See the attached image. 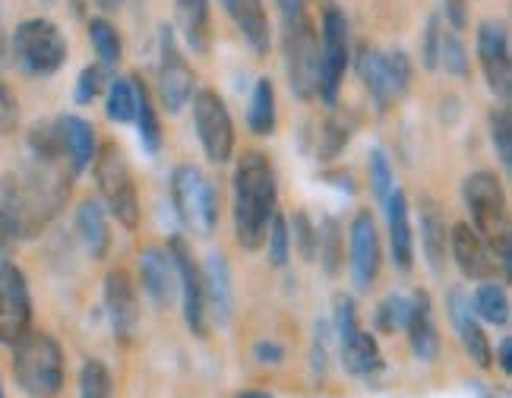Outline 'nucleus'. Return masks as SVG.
I'll return each instance as SVG.
<instances>
[{
	"label": "nucleus",
	"instance_id": "8fccbe9b",
	"mask_svg": "<svg viewBox=\"0 0 512 398\" xmlns=\"http://www.w3.org/2000/svg\"><path fill=\"white\" fill-rule=\"evenodd\" d=\"M446 16H449V29H456V32L465 29V4L462 0H446Z\"/></svg>",
	"mask_w": 512,
	"mask_h": 398
},
{
	"label": "nucleus",
	"instance_id": "e433bc0d",
	"mask_svg": "<svg viewBox=\"0 0 512 398\" xmlns=\"http://www.w3.org/2000/svg\"><path fill=\"white\" fill-rule=\"evenodd\" d=\"M80 398H111V373L102 361H86L80 370Z\"/></svg>",
	"mask_w": 512,
	"mask_h": 398
},
{
	"label": "nucleus",
	"instance_id": "6ab92c4d",
	"mask_svg": "<svg viewBox=\"0 0 512 398\" xmlns=\"http://www.w3.org/2000/svg\"><path fill=\"white\" fill-rule=\"evenodd\" d=\"M449 313H452V323H456V332H459L462 345H465V354L481 370L494 367V348H490L487 335H484L481 323L475 320V313H471V304L465 301L462 291H452L449 294Z\"/></svg>",
	"mask_w": 512,
	"mask_h": 398
},
{
	"label": "nucleus",
	"instance_id": "49530a36",
	"mask_svg": "<svg viewBox=\"0 0 512 398\" xmlns=\"http://www.w3.org/2000/svg\"><path fill=\"white\" fill-rule=\"evenodd\" d=\"M294 234H298L301 256L304 260H313V256H317V231H313L307 212H294Z\"/></svg>",
	"mask_w": 512,
	"mask_h": 398
},
{
	"label": "nucleus",
	"instance_id": "4468645a",
	"mask_svg": "<svg viewBox=\"0 0 512 398\" xmlns=\"http://www.w3.org/2000/svg\"><path fill=\"white\" fill-rule=\"evenodd\" d=\"M478 61L487 76V86L497 98L509 102L512 92V57H509V35L503 23H484L478 29Z\"/></svg>",
	"mask_w": 512,
	"mask_h": 398
},
{
	"label": "nucleus",
	"instance_id": "79ce46f5",
	"mask_svg": "<svg viewBox=\"0 0 512 398\" xmlns=\"http://www.w3.org/2000/svg\"><path fill=\"white\" fill-rule=\"evenodd\" d=\"M405 320H408V301H405V297H399V294L386 297V301L380 304V313H377L380 329L396 332L399 326H405Z\"/></svg>",
	"mask_w": 512,
	"mask_h": 398
},
{
	"label": "nucleus",
	"instance_id": "1a4fd4ad",
	"mask_svg": "<svg viewBox=\"0 0 512 398\" xmlns=\"http://www.w3.org/2000/svg\"><path fill=\"white\" fill-rule=\"evenodd\" d=\"M193 124L200 133V143L209 155V162L225 165L234 152V124L231 114L215 89H200L193 95Z\"/></svg>",
	"mask_w": 512,
	"mask_h": 398
},
{
	"label": "nucleus",
	"instance_id": "7c9ffc66",
	"mask_svg": "<svg viewBox=\"0 0 512 398\" xmlns=\"http://www.w3.org/2000/svg\"><path fill=\"white\" fill-rule=\"evenodd\" d=\"M471 313H478L484 323L490 326H506L509 323V297H506V288L494 278H487V282L478 285L475 291V307Z\"/></svg>",
	"mask_w": 512,
	"mask_h": 398
},
{
	"label": "nucleus",
	"instance_id": "f257e3e1",
	"mask_svg": "<svg viewBox=\"0 0 512 398\" xmlns=\"http://www.w3.org/2000/svg\"><path fill=\"white\" fill-rule=\"evenodd\" d=\"M279 203L275 168L263 152H244L234 168V234L244 250H260Z\"/></svg>",
	"mask_w": 512,
	"mask_h": 398
},
{
	"label": "nucleus",
	"instance_id": "5701e85b",
	"mask_svg": "<svg viewBox=\"0 0 512 398\" xmlns=\"http://www.w3.org/2000/svg\"><path fill=\"white\" fill-rule=\"evenodd\" d=\"M54 127H57V133H61V146L67 152V162H70L73 174L86 171L92 165V158H95V130H92V124L83 121V117H76V114H64Z\"/></svg>",
	"mask_w": 512,
	"mask_h": 398
},
{
	"label": "nucleus",
	"instance_id": "a878e982",
	"mask_svg": "<svg viewBox=\"0 0 512 398\" xmlns=\"http://www.w3.org/2000/svg\"><path fill=\"white\" fill-rule=\"evenodd\" d=\"M421 244L427 253V263L433 272H443L446 266V244H449V234H446V218L440 212V206L433 203L430 196L421 199Z\"/></svg>",
	"mask_w": 512,
	"mask_h": 398
},
{
	"label": "nucleus",
	"instance_id": "58836bf2",
	"mask_svg": "<svg viewBox=\"0 0 512 398\" xmlns=\"http://www.w3.org/2000/svg\"><path fill=\"white\" fill-rule=\"evenodd\" d=\"M266 237H269V263L272 266H285L288 263V244H291V237H288V222H285L279 212L272 215Z\"/></svg>",
	"mask_w": 512,
	"mask_h": 398
},
{
	"label": "nucleus",
	"instance_id": "f03ea898",
	"mask_svg": "<svg viewBox=\"0 0 512 398\" xmlns=\"http://www.w3.org/2000/svg\"><path fill=\"white\" fill-rule=\"evenodd\" d=\"M13 376L29 398H54L64 389V351L48 332L29 329L13 342Z\"/></svg>",
	"mask_w": 512,
	"mask_h": 398
},
{
	"label": "nucleus",
	"instance_id": "ea45409f",
	"mask_svg": "<svg viewBox=\"0 0 512 398\" xmlns=\"http://www.w3.org/2000/svg\"><path fill=\"white\" fill-rule=\"evenodd\" d=\"M386 70H389V83H392V92H396V98H402L411 86V61L408 54L402 48L389 51L386 54Z\"/></svg>",
	"mask_w": 512,
	"mask_h": 398
},
{
	"label": "nucleus",
	"instance_id": "f704fd0d",
	"mask_svg": "<svg viewBox=\"0 0 512 398\" xmlns=\"http://www.w3.org/2000/svg\"><path fill=\"white\" fill-rule=\"evenodd\" d=\"M317 247H320V256H323V266L329 275H336L339 266H342V231H339V222L336 218H326V228L317 231Z\"/></svg>",
	"mask_w": 512,
	"mask_h": 398
},
{
	"label": "nucleus",
	"instance_id": "a19ab883",
	"mask_svg": "<svg viewBox=\"0 0 512 398\" xmlns=\"http://www.w3.org/2000/svg\"><path fill=\"white\" fill-rule=\"evenodd\" d=\"M440 35H443L440 16H430L427 29H424V38H421V61H424L427 70L440 67Z\"/></svg>",
	"mask_w": 512,
	"mask_h": 398
},
{
	"label": "nucleus",
	"instance_id": "0eeeda50",
	"mask_svg": "<svg viewBox=\"0 0 512 398\" xmlns=\"http://www.w3.org/2000/svg\"><path fill=\"white\" fill-rule=\"evenodd\" d=\"M174 212L196 237H209L219 225V193L196 165H177L171 174Z\"/></svg>",
	"mask_w": 512,
	"mask_h": 398
},
{
	"label": "nucleus",
	"instance_id": "a211bd4d",
	"mask_svg": "<svg viewBox=\"0 0 512 398\" xmlns=\"http://www.w3.org/2000/svg\"><path fill=\"white\" fill-rule=\"evenodd\" d=\"M405 332L411 351H415L418 361H437L440 354V335H437V323H433V307L427 291H418L408 301V320H405Z\"/></svg>",
	"mask_w": 512,
	"mask_h": 398
},
{
	"label": "nucleus",
	"instance_id": "c03bdc74",
	"mask_svg": "<svg viewBox=\"0 0 512 398\" xmlns=\"http://www.w3.org/2000/svg\"><path fill=\"white\" fill-rule=\"evenodd\" d=\"M19 127V102L13 89L0 79V136H10Z\"/></svg>",
	"mask_w": 512,
	"mask_h": 398
},
{
	"label": "nucleus",
	"instance_id": "cd10ccee",
	"mask_svg": "<svg viewBox=\"0 0 512 398\" xmlns=\"http://www.w3.org/2000/svg\"><path fill=\"white\" fill-rule=\"evenodd\" d=\"M76 231H80L86 250L92 253V260H105L108 247H111V231H108V218L102 203L86 199V203L76 209Z\"/></svg>",
	"mask_w": 512,
	"mask_h": 398
},
{
	"label": "nucleus",
	"instance_id": "f8f14e48",
	"mask_svg": "<svg viewBox=\"0 0 512 398\" xmlns=\"http://www.w3.org/2000/svg\"><path fill=\"white\" fill-rule=\"evenodd\" d=\"M339 338H342V361L345 370L354 376H370L383 361H380V345L370 332L358 326V313L348 297H339Z\"/></svg>",
	"mask_w": 512,
	"mask_h": 398
},
{
	"label": "nucleus",
	"instance_id": "b1692460",
	"mask_svg": "<svg viewBox=\"0 0 512 398\" xmlns=\"http://www.w3.org/2000/svg\"><path fill=\"white\" fill-rule=\"evenodd\" d=\"M203 272V297L206 307H212V316L219 320V326L228 323L231 316V272L222 253H209Z\"/></svg>",
	"mask_w": 512,
	"mask_h": 398
},
{
	"label": "nucleus",
	"instance_id": "2eb2a0df",
	"mask_svg": "<svg viewBox=\"0 0 512 398\" xmlns=\"http://www.w3.org/2000/svg\"><path fill=\"white\" fill-rule=\"evenodd\" d=\"M348 244H351V275H354V288L367 291L380 275V234L377 222H373L370 212H358L348 231Z\"/></svg>",
	"mask_w": 512,
	"mask_h": 398
},
{
	"label": "nucleus",
	"instance_id": "c756f323",
	"mask_svg": "<svg viewBox=\"0 0 512 398\" xmlns=\"http://www.w3.org/2000/svg\"><path fill=\"white\" fill-rule=\"evenodd\" d=\"M247 124L256 136H269L275 130V86L269 76H260L250 95V114Z\"/></svg>",
	"mask_w": 512,
	"mask_h": 398
},
{
	"label": "nucleus",
	"instance_id": "20e7f679",
	"mask_svg": "<svg viewBox=\"0 0 512 398\" xmlns=\"http://www.w3.org/2000/svg\"><path fill=\"white\" fill-rule=\"evenodd\" d=\"M285 13V67H288V83L298 98L317 95V79H320V38L313 29L310 16L301 0L282 7Z\"/></svg>",
	"mask_w": 512,
	"mask_h": 398
},
{
	"label": "nucleus",
	"instance_id": "473e14b6",
	"mask_svg": "<svg viewBox=\"0 0 512 398\" xmlns=\"http://www.w3.org/2000/svg\"><path fill=\"white\" fill-rule=\"evenodd\" d=\"M108 117L117 124H130L133 111H136V89L130 79H114L108 89V105H105Z\"/></svg>",
	"mask_w": 512,
	"mask_h": 398
},
{
	"label": "nucleus",
	"instance_id": "c9c22d12",
	"mask_svg": "<svg viewBox=\"0 0 512 398\" xmlns=\"http://www.w3.org/2000/svg\"><path fill=\"white\" fill-rule=\"evenodd\" d=\"M490 139H494V149L500 155L503 168H512V121H509V108H494L490 111Z\"/></svg>",
	"mask_w": 512,
	"mask_h": 398
},
{
	"label": "nucleus",
	"instance_id": "c85d7f7f",
	"mask_svg": "<svg viewBox=\"0 0 512 398\" xmlns=\"http://www.w3.org/2000/svg\"><path fill=\"white\" fill-rule=\"evenodd\" d=\"M136 89V111H133V121L140 127V143L149 155H159L162 149V124H159V114L152 108V98L143 86V79H136L133 83Z\"/></svg>",
	"mask_w": 512,
	"mask_h": 398
},
{
	"label": "nucleus",
	"instance_id": "9b49d317",
	"mask_svg": "<svg viewBox=\"0 0 512 398\" xmlns=\"http://www.w3.org/2000/svg\"><path fill=\"white\" fill-rule=\"evenodd\" d=\"M159 51H162V61H159V92H162V105L177 114L190 98H193V86H196V76L187 64V57L181 54V45H177V35L171 26H162L159 32Z\"/></svg>",
	"mask_w": 512,
	"mask_h": 398
},
{
	"label": "nucleus",
	"instance_id": "a18cd8bd",
	"mask_svg": "<svg viewBox=\"0 0 512 398\" xmlns=\"http://www.w3.org/2000/svg\"><path fill=\"white\" fill-rule=\"evenodd\" d=\"M102 92V67H86L76 79V102L92 105V98Z\"/></svg>",
	"mask_w": 512,
	"mask_h": 398
},
{
	"label": "nucleus",
	"instance_id": "4c0bfd02",
	"mask_svg": "<svg viewBox=\"0 0 512 398\" xmlns=\"http://www.w3.org/2000/svg\"><path fill=\"white\" fill-rule=\"evenodd\" d=\"M370 187L377 193L380 203H386V196L396 190V181H392V168H389V158L383 149H373L370 152Z\"/></svg>",
	"mask_w": 512,
	"mask_h": 398
},
{
	"label": "nucleus",
	"instance_id": "5fc2aeb1",
	"mask_svg": "<svg viewBox=\"0 0 512 398\" xmlns=\"http://www.w3.org/2000/svg\"><path fill=\"white\" fill-rule=\"evenodd\" d=\"M279 4H282V7H285V4H294V0H279Z\"/></svg>",
	"mask_w": 512,
	"mask_h": 398
},
{
	"label": "nucleus",
	"instance_id": "4be33fe9",
	"mask_svg": "<svg viewBox=\"0 0 512 398\" xmlns=\"http://www.w3.org/2000/svg\"><path fill=\"white\" fill-rule=\"evenodd\" d=\"M225 7V13L231 16V23L238 26V32L244 35V42L253 48L256 57L269 54V16H266V7L263 0H219Z\"/></svg>",
	"mask_w": 512,
	"mask_h": 398
},
{
	"label": "nucleus",
	"instance_id": "2f4dec72",
	"mask_svg": "<svg viewBox=\"0 0 512 398\" xmlns=\"http://www.w3.org/2000/svg\"><path fill=\"white\" fill-rule=\"evenodd\" d=\"M89 42L98 54V64L102 67H117L121 61V35L108 23V19H92L89 23Z\"/></svg>",
	"mask_w": 512,
	"mask_h": 398
},
{
	"label": "nucleus",
	"instance_id": "603ef678",
	"mask_svg": "<svg viewBox=\"0 0 512 398\" xmlns=\"http://www.w3.org/2000/svg\"><path fill=\"white\" fill-rule=\"evenodd\" d=\"M95 4L102 7V10H117V7L124 4V0H95Z\"/></svg>",
	"mask_w": 512,
	"mask_h": 398
},
{
	"label": "nucleus",
	"instance_id": "412c9836",
	"mask_svg": "<svg viewBox=\"0 0 512 398\" xmlns=\"http://www.w3.org/2000/svg\"><path fill=\"white\" fill-rule=\"evenodd\" d=\"M140 278H143V288L159 307H168L177 294V266H174V256L168 250L159 247H149L140 253Z\"/></svg>",
	"mask_w": 512,
	"mask_h": 398
},
{
	"label": "nucleus",
	"instance_id": "09e8293b",
	"mask_svg": "<svg viewBox=\"0 0 512 398\" xmlns=\"http://www.w3.org/2000/svg\"><path fill=\"white\" fill-rule=\"evenodd\" d=\"M282 354L285 351L275 342H260V345H256V361H260V364H279Z\"/></svg>",
	"mask_w": 512,
	"mask_h": 398
},
{
	"label": "nucleus",
	"instance_id": "3c124183",
	"mask_svg": "<svg viewBox=\"0 0 512 398\" xmlns=\"http://www.w3.org/2000/svg\"><path fill=\"white\" fill-rule=\"evenodd\" d=\"M500 367H503V373H512V342L509 338L500 342Z\"/></svg>",
	"mask_w": 512,
	"mask_h": 398
},
{
	"label": "nucleus",
	"instance_id": "423d86ee",
	"mask_svg": "<svg viewBox=\"0 0 512 398\" xmlns=\"http://www.w3.org/2000/svg\"><path fill=\"white\" fill-rule=\"evenodd\" d=\"M92 171H95V184L105 199L108 212L127 231L140 228V193H136V181H133V171L127 165L124 152L114 143H105L102 152H95L92 158Z\"/></svg>",
	"mask_w": 512,
	"mask_h": 398
},
{
	"label": "nucleus",
	"instance_id": "de8ad7c7",
	"mask_svg": "<svg viewBox=\"0 0 512 398\" xmlns=\"http://www.w3.org/2000/svg\"><path fill=\"white\" fill-rule=\"evenodd\" d=\"M16 241H19V231L13 225L10 212L4 209V203H0V256H10L13 247H16Z\"/></svg>",
	"mask_w": 512,
	"mask_h": 398
},
{
	"label": "nucleus",
	"instance_id": "39448f33",
	"mask_svg": "<svg viewBox=\"0 0 512 398\" xmlns=\"http://www.w3.org/2000/svg\"><path fill=\"white\" fill-rule=\"evenodd\" d=\"M16 67L26 76H51L67 61V38L51 19H23L10 38Z\"/></svg>",
	"mask_w": 512,
	"mask_h": 398
},
{
	"label": "nucleus",
	"instance_id": "37998d69",
	"mask_svg": "<svg viewBox=\"0 0 512 398\" xmlns=\"http://www.w3.org/2000/svg\"><path fill=\"white\" fill-rule=\"evenodd\" d=\"M348 136H351L348 124L336 121V117H332V121H326V127H323V143H320V158H336L345 149Z\"/></svg>",
	"mask_w": 512,
	"mask_h": 398
},
{
	"label": "nucleus",
	"instance_id": "72a5a7b5",
	"mask_svg": "<svg viewBox=\"0 0 512 398\" xmlns=\"http://www.w3.org/2000/svg\"><path fill=\"white\" fill-rule=\"evenodd\" d=\"M440 64L452 76H459V79L468 76V54H465V45L456 29H443V35H440Z\"/></svg>",
	"mask_w": 512,
	"mask_h": 398
},
{
	"label": "nucleus",
	"instance_id": "7ed1b4c3",
	"mask_svg": "<svg viewBox=\"0 0 512 398\" xmlns=\"http://www.w3.org/2000/svg\"><path fill=\"white\" fill-rule=\"evenodd\" d=\"M462 193L471 212V222H475L471 228L484 237L487 247L494 250L497 263L509 272V203L503 184L497 181V174L478 171L465 181Z\"/></svg>",
	"mask_w": 512,
	"mask_h": 398
},
{
	"label": "nucleus",
	"instance_id": "393cba45",
	"mask_svg": "<svg viewBox=\"0 0 512 398\" xmlns=\"http://www.w3.org/2000/svg\"><path fill=\"white\" fill-rule=\"evenodd\" d=\"M174 19L184 42L193 54H206L212 32H209V0H174Z\"/></svg>",
	"mask_w": 512,
	"mask_h": 398
},
{
	"label": "nucleus",
	"instance_id": "dca6fc26",
	"mask_svg": "<svg viewBox=\"0 0 512 398\" xmlns=\"http://www.w3.org/2000/svg\"><path fill=\"white\" fill-rule=\"evenodd\" d=\"M105 307L117 342H133L140 329V297L124 269H111L105 275Z\"/></svg>",
	"mask_w": 512,
	"mask_h": 398
},
{
	"label": "nucleus",
	"instance_id": "6e6552de",
	"mask_svg": "<svg viewBox=\"0 0 512 398\" xmlns=\"http://www.w3.org/2000/svg\"><path fill=\"white\" fill-rule=\"evenodd\" d=\"M348 70V19L339 7L323 10V35H320V79L317 95L326 105H339V89Z\"/></svg>",
	"mask_w": 512,
	"mask_h": 398
},
{
	"label": "nucleus",
	"instance_id": "aec40b11",
	"mask_svg": "<svg viewBox=\"0 0 512 398\" xmlns=\"http://www.w3.org/2000/svg\"><path fill=\"white\" fill-rule=\"evenodd\" d=\"M386 218H389V250H392V266L399 272H411L415 266V234H411L408 222V199L402 190H392L386 196Z\"/></svg>",
	"mask_w": 512,
	"mask_h": 398
},
{
	"label": "nucleus",
	"instance_id": "9d476101",
	"mask_svg": "<svg viewBox=\"0 0 512 398\" xmlns=\"http://www.w3.org/2000/svg\"><path fill=\"white\" fill-rule=\"evenodd\" d=\"M32 329V297L26 275L7 256H0V342L13 345Z\"/></svg>",
	"mask_w": 512,
	"mask_h": 398
},
{
	"label": "nucleus",
	"instance_id": "864d4df0",
	"mask_svg": "<svg viewBox=\"0 0 512 398\" xmlns=\"http://www.w3.org/2000/svg\"><path fill=\"white\" fill-rule=\"evenodd\" d=\"M238 398H272L269 392H244V395H238Z\"/></svg>",
	"mask_w": 512,
	"mask_h": 398
},
{
	"label": "nucleus",
	"instance_id": "bb28decb",
	"mask_svg": "<svg viewBox=\"0 0 512 398\" xmlns=\"http://www.w3.org/2000/svg\"><path fill=\"white\" fill-rule=\"evenodd\" d=\"M358 73H361L364 89L373 98V105H377L380 111H386L389 105L399 102L396 92H392V83H389V70H386V54L383 51L364 48L361 57H358Z\"/></svg>",
	"mask_w": 512,
	"mask_h": 398
},
{
	"label": "nucleus",
	"instance_id": "ddd939ff",
	"mask_svg": "<svg viewBox=\"0 0 512 398\" xmlns=\"http://www.w3.org/2000/svg\"><path fill=\"white\" fill-rule=\"evenodd\" d=\"M168 253L177 266V291L184 301V320L193 335H206V297H203V272L193 263V256L184 244V237H171Z\"/></svg>",
	"mask_w": 512,
	"mask_h": 398
},
{
	"label": "nucleus",
	"instance_id": "f3484780",
	"mask_svg": "<svg viewBox=\"0 0 512 398\" xmlns=\"http://www.w3.org/2000/svg\"><path fill=\"white\" fill-rule=\"evenodd\" d=\"M449 250H452V260H456L459 272L465 278H471V282L497 278V269H500L497 256L471 225H456L449 231Z\"/></svg>",
	"mask_w": 512,
	"mask_h": 398
},
{
	"label": "nucleus",
	"instance_id": "6e6d98bb",
	"mask_svg": "<svg viewBox=\"0 0 512 398\" xmlns=\"http://www.w3.org/2000/svg\"><path fill=\"white\" fill-rule=\"evenodd\" d=\"M0 398H4V383H0Z\"/></svg>",
	"mask_w": 512,
	"mask_h": 398
}]
</instances>
